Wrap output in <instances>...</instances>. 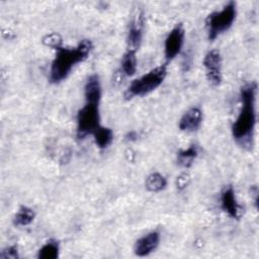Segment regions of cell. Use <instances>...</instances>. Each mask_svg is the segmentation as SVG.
Wrapping results in <instances>:
<instances>
[{"label": "cell", "instance_id": "cell-1", "mask_svg": "<svg viewBox=\"0 0 259 259\" xmlns=\"http://www.w3.org/2000/svg\"><path fill=\"white\" fill-rule=\"evenodd\" d=\"M256 93L257 83L248 82L241 87V109L232 124V136L243 148L253 146L254 130L256 125Z\"/></svg>", "mask_w": 259, "mask_h": 259}, {"label": "cell", "instance_id": "cell-2", "mask_svg": "<svg viewBox=\"0 0 259 259\" xmlns=\"http://www.w3.org/2000/svg\"><path fill=\"white\" fill-rule=\"evenodd\" d=\"M85 103L77 113V138L84 139L101 126L99 104L101 100V85L98 75H90L84 86Z\"/></svg>", "mask_w": 259, "mask_h": 259}, {"label": "cell", "instance_id": "cell-3", "mask_svg": "<svg viewBox=\"0 0 259 259\" xmlns=\"http://www.w3.org/2000/svg\"><path fill=\"white\" fill-rule=\"evenodd\" d=\"M93 49L90 39H82L75 48L57 47L56 56L52 62L50 69V82L57 84L65 80L73 67L84 62Z\"/></svg>", "mask_w": 259, "mask_h": 259}, {"label": "cell", "instance_id": "cell-4", "mask_svg": "<svg viewBox=\"0 0 259 259\" xmlns=\"http://www.w3.org/2000/svg\"><path fill=\"white\" fill-rule=\"evenodd\" d=\"M167 76V63L160 65L138 79H135L127 87L124 97L132 99L137 96H145L157 89Z\"/></svg>", "mask_w": 259, "mask_h": 259}, {"label": "cell", "instance_id": "cell-5", "mask_svg": "<svg viewBox=\"0 0 259 259\" xmlns=\"http://www.w3.org/2000/svg\"><path fill=\"white\" fill-rule=\"evenodd\" d=\"M237 16V4L235 1H229L222 10L213 11L205 18L207 35L213 40L218 35L230 29Z\"/></svg>", "mask_w": 259, "mask_h": 259}, {"label": "cell", "instance_id": "cell-6", "mask_svg": "<svg viewBox=\"0 0 259 259\" xmlns=\"http://www.w3.org/2000/svg\"><path fill=\"white\" fill-rule=\"evenodd\" d=\"M185 30L182 23L176 24L165 38L164 55L167 63L172 61L181 52L184 42Z\"/></svg>", "mask_w": 259, "mask_h": 259}, {"label": "cell", "instance_id": "cell-7", "mask_svg": "<svg viewBox=\"0 0 259 259\" xmlns=\"http://www.w3.org/2000/svg\"><path fill=\"white\" fill-rule=\"evenodd\" d=\"M203 67L206 72L207 81L213 85L218 86L221 84L222 76V55L219 50H210L206 53L203 58Z\"/></svg>", "mask_w": 259, "mask_h": 259}, {"label": "cell", "instance_id": "cell-8", "mask_svg": "<svg viewBox=\"0 0 259 259\" xmlns=\"http://www.w3.org/2000/svg\"><path fill=\"white\" fill-rule=\"evenodd\" d=\"M221 207L232 219L239 220L242 215V206L236 199L233 186L229 185L221 193Z\"/></svg>", "mask_w": 259, "mask_h": 259}, {"label": "cell", "instance_id": "cell-9", "mask_svg": "<svg viewBox=\"0 0 259 259\" xmlns=\"http://www.w3.org/2000/svg\"><path fill=\"white\" fill-rule=\"evenodd\" d=\"M160 242V234L157 231H152L141 237L134 246V252L139 257L148 256L154 252Z\"/></svg>", "mask_w": 259, "mask_h": 259}, {"label": "cell", "instance_id": "cell-10", "mask_svg": "<svg viewBox=\"0 0 259 259\" xmlns=\"http://www.w3.org/2000/svg\"><path fill=\"white\" fill-rule=\"evenodd\" d=\"M202 122V111L199 107H191L179 120V130L183 132H195Z\"/></svg>", "mask_w": 259, "mask_h": 259}, {"label": "cell", "instance_id": "cell-11", "mask_svg": "<svg viewBox=\"0 0 259 259\" xmlns=\"http://www.w3.org/2000/svg\"><path fill=\"white\" fill-rule=\"evenodd\" d=\"M143 37V15L138 14L133 18L130 23L128 30H127V45L128 50L138 51L139 47L142 42Z\"/></svg>", "mask_w": 259, "mask_h": 259}, {"label": "cell", "instance_id": "cell-12", "mask_svg": "<svg viewBox=\"0 0 259 259\" xmlns=\"http://www.w3.org/2000/svg\"><path fill=\"white\" fill-rule=\"evenodd\" d=\"M137 51L134 50H126L123 54L121 63H120V70L125 76H133L137 71Z\"/></svg>", "mask_w": 259, "mask_h": 259}, {"label": "cell", "instance_id": "cell-13", "mask_svg": "<svg viewBox=\"0 0 259 259\" xmlns=\"http://www.w3.org/2000/svg\"><path fill=\"white\" fill-rule=\"evenodd\" d=\"M94 142L96 146L100 149L107 148L113 141V132L107 126L101 125L94 134Z\"/></svg>", "mask_w": 259, "mask_h": 259}, {"label": "cell", "instance_id": "cell-14", "mask_svg": "<svg viewBox=\"0 0 259 259\" xmlns=\"http://www.w3.org/2000/svg\"><path fill=\"white\" fill-rule=\"evenodd\" d=\"M198 155V149L195 145H191L185 150H181L177 154V163L183 168H189Z\"/></svg>", "mask_w": 259, "mask_h": 259}, {"label": "cell", "instance_id": "cell-15", "mask_svg": "<svg viewBox=\"0 0 259 259\" xmlns=\"http://www.w3.org/2000/svg\"><path fill=\"white\" fill-rule=\"evenodd\" d=\"M145 185H146V188L151 192H160L163 189H165L167 185V180L162 174L158 172H154V173H151L146 178Z\"/></svg>", "mask_w": 259, "mask_h": 259}, {"label": "cell", "instance_id": "cell-16", "mask_svg": "<svg viewBox=\"0 0 259 259\" xmlns=\"http://www.w3.org/2000/svg\"><path fill=\"white\" fill-rule=\"evenodd\" d=\"M34 217H35V213L33 209H31L28 206L22 205L19 207V209L15 213L13 219V224L17 227H25L33 221Z\"/></svg>", "mask_w": 259, "mask_h": 259}, {"label": "cell", "instance_id": "cell-17", "mask_svg": "<svg viewBox=\"0 0 259 259\" xmlns=\"http://www.w3.org/2000/svg\"><path fill=\"white\" fill-rule=\"evenodd\" d=\"M60 245L57 240H49L39 250L37 257L39 259H56L59 257Z\"/></svg>", "mask_w": 259, "mask_h": 259}, {"label": "cell", "instance_id": "cell-18", "mask_svg": "<svg viewBox=\"0 0 259 259\" xmlns=\"http://www.w3.org/2000/svg\"><path fill=\"white\" fill-rule=\"evenodd\" d=\"M42 42L46 45V46H49L51 48H54L56 49L57 47L59 46H62V38L61 36L54 32V33H51V34H48L46 35L44 38H42Z\"/></svg>", "mask_w": 259, "mask_h": 259}, {"label": "cell", "instance_id": "cell-19", "mask_svg": "<svg viewBox=\"0 0 259 259\" xmlns=\"http://www.w3.org/2000/svg\"><path fill=\"white\" fill-rule=\"evenodd\" d=\"M18 256V251L16 246H9L3 249L0 253V258L1 259H17Z\"/></svg>", "mask_w": 259, "mask_h": 259}, {"label": "cell", "instance_id": "cell-20", "mask_svg": "<svg viewBox=\"0 0 259 259\" xmlns=\"http://www.w3.org/2000/svg\"><path fill=\"white\" fill-rule=\"evenodd\" d=\"M187 183H188V177H187L185 174H183V175L177 177L176 185H177V188H178L179 190H182L183 188H185L186 185H187Z\"/></svg>", "mask_w": 259, "mask_h": 259}, {"label": "cell", "instance_id": "cell-21", "mask_svg": "<svg viewBox=\"0 0 259 259\" xmlns=\"http://www.w3.org/2000/svg\"><path fill=\"white\" fill-rule=\"evenodd\" d=\"M137 137H138V136H137V133H136V132H131V133L127 134L126 139L130 140V141H134V140H136Z\"/></svg>", "mask_w": 259, "mask_h": 259}]
</instances>
